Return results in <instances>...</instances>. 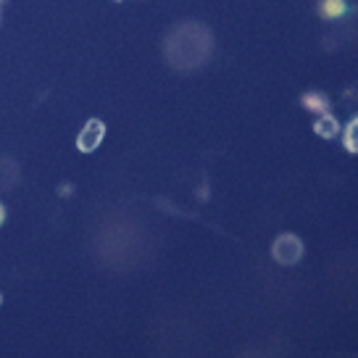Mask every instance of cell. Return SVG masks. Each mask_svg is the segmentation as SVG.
<instances>
[{
    "label": "cell",
    "mask_w": 358,
    "mask_h": 358,
    "mask_svg": "<svg viewBox=\"0 0 358 358\" xmlns=\"http://www.w3.org/2000/svg\"><path fill=\"white\" fill-rule=\"evenodd\" d=\"M303 256V243L298 240L295 235H282L277 237V243H274V258L280 261V264H298Z\"/></svg>",
    "instance_id": "1"
},
{
    "label": "cell",
    "mask_w": 358,
    "mask_h": 358,
    "mask_svg": "<svg viewBox=\"0 0 358 358\" xmlns=\"http://www.w3.org/2000/svg\"><path fill=\"white\" fill-rule=\"evenodd\" d=\"M101 132H103V127L98 122H92L90 124V129L85 137H79V148H85V150H90V148H95V143L101 140Z\"/></svg>",
    "instance_id": "2"
},
{
    "label": "cell",
    "mask_w": 358,
    "mask_h": 358,
    "mask_svg": "<svg viewBox=\"0 0 358 358\" xmlns=\"http://www.w3.org/2000/svg\"><path fill=\"white\" fill-rule=\"evenodd\" d=\"M348 148H350V150H353V153H358V119L353 124H350V127H348Z\"/></svg>",
    "instance_id": "3"
},
{
    "label": "cell",
    "mask_w": 358,
    "mask_h": 358,
    "mask_svg": "<svg viewBox=\"0 0 358 358\" xmlns=\"http://www.w3.org/2000/svg\"><path fill=\"white\" fill-rule=\"evenodd\" d=\"M322 8H324L327 16H337V13L345 11V6H343L340 0H324V6H322Z\"/></svg>",
    "instance_id": "4"
}]
</instances>
